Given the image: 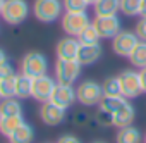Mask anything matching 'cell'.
<instances>
[{"label":"cell","mask_w":146,"mask_h":143,"mask_svg":"<svg viewBox=\"0 0 146 143\" xmlns=\"http://www.w3.org/2000/svg\"><path fill=\"white\" fill-rule=\"evenodd\" d=\"M127 59H129L131 64H132L134 67H137V69L146 67V41H144V40H139V41L136 43V47L132 48V52H131V55H129Z\"/></svg>","instance_id":"cell-20"},{"label":"cell","mask_w":146,"mask_h":143,"mask_svg":"<svg viewBox=\"0 0 146 143\" xmlns=\"http://www.w3.org/2000/svg\"><path fill=\"white\" fill-rule=\"evenodd\" d=\"M93 9L95 16H115L120 11V0H98Z\"/></svg>","instance_id":"cell-18"},{"label":"cell","mask_w":146,"mask_h":143,"mask_svg":"<svg viewBox=\"0 0 146 143\" xmlns=\"http://www.w3.org/2000/svg\"><path fill=\"white\" fill-rule=\"evenodd\" d=\"M119 81H120V90H122V97L131 100L136 98L143 93V85H141V76L139 71L134 69H125L119 74Z\"/></svg>","instance_id":"cell-7"},{"label":"cell","mask_w":146,"mask_h":143,"mask_svg":"<svg viewBox=\"0 0 146 143\" xmlns=\"http://www.w3.org/2000/svg\"><path fill=\"white\" fill-rule=\"evenodd\" d=\"M28 14H29V5L26 0H5L0 16L4 17V21L7 24L17 26L23 21H26Z\"/></svg>","instance_id":"cell-5"},{"label":"cell","mask_w":146,"mask_h":143,"mask_svg":"<svg viewBox=\"0 0 146 143\" xmlns=\"http://www.w3.org/2000/svg\"><path fill=\"white\" fill-rule=\"evenodd\" d=\"M76 100H78L76 90L70 85H60V83H57V86H55V90L52 93V98H50V102H53L55 105H58V107H62L65 110L74 105Z\"/></svg>","instance_id":"cell-12"},{"label":"cell","mask_w":146,"mask_h":143,"mask_svg":"<svg viewBox=\"0 0 146 143\" xmlns=\"http://www.w3.org/2000/svg\"><path fill=\"white\" fill-rule=\"evenodd\" d=\"M65 12H86L90 7L88 0H62Z\"/></svg>","instance_id":"cell-28"},{"label":"cell","mask_w":146,"mask_h":143,"mask_svg":"<svg viewBox=\"0 0 146 143\" xmlns=\"http://www.w3.org/2000/svg\"><path fill=\"white\" fill-rule=\"evenodd\" d=\"M127 98H124L122 95H119V97H103L102 98V102H100V110H103V112H107L110 117H112V114L125 102Z\"/></svg>","instance_id":"cell-23"},{"label":"cell","mask_w":146,"mask_h":143,"mask_svg":"<svg viewBox=\"0 0 146 143\" xmlns=\"http://www.w3.org/2000/svg\"><path fill=\"white\" fill-rule=\"evenodd\" d=\"M136 119V109L134 105L125 100L113 114H112V126L115 128H125V126H131Z\"/></svg>","instance_id":"cell-14"},{"label":"cell","mask_w":146,"mask_h":143,"mask_svg":"<svg viewBox=\"0 0 146 143\" xmlns=\"http://www.w3.org/2000/svg\"><path fill=\"white\" fill-rule=\"evenodd\" d=\"M12 74H16V73H14V67L11 65V62H9V60H7V62H4L2 65H0V81L5 80V78H9V76H12Z\"/></svg>","instance_id":"cell-30"},{"label":"cell","mask_w":146,"mask_h":143,"mask_svg":"<svg viewBox=\"0 0 146 143\" xmlns=\"http://www.w3.org/2000/svg\"><path fill=\"white\" fill-rule=\"evenodd\" d=\"M4 4H5V0H0V14H2V9H4Z\"/></svg>","instance_id":"cell-35"},{"label":"cell","mask_w":146,"mask_h":143,"mask_svg":"<svg viewBox=\"0 0 146 143\" xmlns=\"http://www.w3.org/2000/svg\"><path fill=\"white\" fill-rule=\"evenodd\" d=\"M96 2H98V0H88V4H90V5H95Z\"/></svg>","instance_id":"cell-36"},{"label":"cell","mask_w":146,"mask_h":143,"mask_svg":"<svg viewBox=\"0 0 146 143\" xmlns=\"http://www.w3.org/2000/svg\"><path fill=\"white\" fill-rule=\"evenodd\" d=\"M143 143H146V133H144V140H143Z\"/></svg>","instance_id":"cell-38"},{"label":"cell","mask_w":146,"mask_h":143,"mask_svg":"<svg viewBox=\"0 0 146 143\" xmlns=\"http://www.w3.org/2000/svg\"><path fill=\"white\" fill-rule=\"evenodd\" d=\"M60 24L67 36L78 38L83 33V29L88 24H91V19H90L88 12H64L60 17Z\"/></svg>","instance_id":"cell-4"},{"label":"cell","mask_w":146,"mask_h":143,"mask_svg":"<svg viewBox=\"0 0 146 143\" xmlns=\"http://www.w3.org/2000/svg\"><path fill=\"white\" fill-rule=\"evenodd\" d=\"M57 143H81V140L78 136H74V134H62L57 140Z\"/></svg>","instance_id":"cell-31"},{"label":"cell","mask_w":146,"mask_h":143,"mask_svg":"<svg viewBox=\"0 0 146 143\" xmlns=\"http://www.w3.org/2000/svg\"><path fill=\"white\" fill-rule=\"evenodd\" d=\"M16 81H17V74H12V76L0 81V95H2V98H14L16 97Z\"/></svg>","instance_id":"cell-26"},{"label":"cell","mask_w":146,"mask_h":143,"mask_svg":"<svg viewBox=\"0 0 146 143\" xmlns=\"http://www.w3.org/2000/svg\"><path fill=\"white\" fill-rule=\"evenodd\" d=\"M141 17H146V0H143L141 2V12H139Z\"/></svg>","instance_id":"cell-33"},{"label":"cell","mask_w":146,"mask_h":143,"mask_svg":"<svg viewBox=\"0 0 146 143\" xmlns=\"http://www.w3.org/2000/svg\"><path fill=\"white\" fill-rule=\"evenodd\" d=\"M134 31H136V35H137L139 40H144V41H146V17H141V19L136 23Z\"/></svg>","instance_id":"cell-29"},{"label":"cell","mask_w":146,"mask_h":143,"mask_svg":"<svg viewBox=\"0 0 146 143\" xmlns=\"http://www.w3.org/2000/svg\"><path fill=\"white\" fill-rule=\"evenodd\" d=\"M78 40H79L83 45H95V43H100L102 36H100L98 29L95 28L93 21H91V24H88V26L83 29V33L78 36Z\"/></svg>","instance_id":"cell-24"},{"label":"cell","mask_w":146,"mask_h":143,"mask_svg":"<svg viewBox=\"0 0 146 143\" xmlns=\"http://www.w3.org/2000/svg\"><path fill=\"white\" fill-rule=\"evenodd\" d=\"M4 62H7V55H5V52L0 48V65H2Z\"/></svg>","instance_id":"cell-34"},{"label":"cell","mask_w":146,"mask_h":143,"mask_svg":"<svg viewBox=\"0 0 146 143\" xmlns=\"http://www.w3.org/2000/svg\"><path fill=\"white\" fill-rule=\"evenodd\" d=\"M23 116V107L16 98H4L0 104V117H14Z\"/></svg>","instance_id":"cell-21"},{"label":"cell","mask_w":146,"mask_h":143,"mask_svg":"<svg viewBox=\"0 0 146 143\" xmlns=\"http://www.w3.org/2000/svg\"><path fill=\"white\" fill-rule=\"evenodd\" d=\"M139 76H141V85H143V93H146V67L139 69Z\"/></svg>","instance_id":"cell-32"},{"label":"cell","mask_w":146,"mask_h":143,"mask_svg":"<svg viewBox=\"0 0 146 143\" xmlns=\"http://www.w3.org/2000/svg\"><path fill=\"white\" fill-rule=\"evenodd\" d=\"M95 28L98 29L102 38H115V35H119L122 31V23L119 19V16H95L93 19Z\"/></svg>","instance_id":"cell-10"},{"label":"cell","mask_w":146,"mask_h":143,"mask_svg":"<svg viewBox=\"0 0 146 143\" xmlns=\"http://www.w3.org/2000/svg\"><path fill=\"white\" fill-rule=\"evenodd\" d=\"M76 95H78V102L81 105L95 107V105H100V102L103 98V88L100 83H96L93 80H86L78 85Z\"/></svg>","instance_id":"cell-2"},{"label":"cell","mask_w":146,"mask_h":143,"mask_svg":"<svg viewBox=\"0 0 146 143\" xmlns=\"http://www.w3.org/2000/svg\"><path fill=\"white\" fill-rule=\"evenodd\" d=\"M143 140L144 134L132 124L125 128H119L115 134V143H143Z\"/></svg>","instance_id":"cell-16"},{"label":"cell","mask_w":146,"mask_h":143,"mask_svg":"<svg viewBox=\"0 0 146 143\" xmlns=\"http://www.w3.org/2000/svg\"><path fill=\"white\" fill-rule=\"evenodd\" d=\"M137 41H139V38H137L136 31L122 29L119 35H115V38H112V50L119 57H129Z\"/></svg>","instance_id":"cell-8"},{"label":"cell","mask_w":146,"mask_h":143,"mask_svg":"<svg viewBox=\"0 0 146 143\" xmlns=\"http://www.w3.org/2000/svg\"><path fill=\"white\" fill-rule=\"evenodd\" d=\"M102 88H103V97H119V95H122L119 76H110V78H107V80L102 83Z\"/></svg>","instance_id":"cell-25"},{"label":"cell","mask_w":146,"mask_h":143,"mask_svg":"<svg viewBox=\"0 0 146 143\" xmlns=\"http://www.w3.org/2000/svg\"><path fill=\"white\" fill-rule=\"evenodd\" d=\"M33 92V78L26 76V74H17V81H16V97L21 100H26L31 97Z\"/></svg>","instance_id":"cell-19"},{"label":"cell","mask_w":146,"mask_h":143,"mask_svg":"<svg viewBox=\"0 0 146 143\" xmlns=\"http://www.w3.org/2000/svg\"><path fill=\"white\" fill-rule=\"evenodd\" d=\"M40 119L46 126H58L65 121V109L55 105L53 102H45L40 107Z\"/></svg>","instance_id":"cell-11"},{"label":"cell","mask_w":146,"mask_h":143,"mask_svg":"<svg viewBox=\"0 0 146 143\" xmlns=\"http://www.w3.org/2000/svg\"><path fill=\"white\" fill-rule=\"evenodd\" d=\"M64 2L62 0H35L33 14L41 23H53L62 17Z\"/></svg>","instance_id":"cell-1"},{"label":"cell","mask_w":146,"mask_h":143,"mask_svg":"<svg viewBox=\"0 0 146 143\" xmlns=\"http://www.w3.org/2000/svg\"><path fill=\"white\" fill-rule=\"evenodd\" d=\"M100 57H102V47H100V43H95V45H83L81 43L79 52H78V62L81 65H91Z\"/></svg>","instance_id":"cell-15"},{"label":"cell","mask_w":146,"mask_h":143,"mask_svg":"<svg viewBox=\"0 0 146 143\" xmlns=\"http://www.w3.org/2000/svg\"><path fill=\"white\" fill-rule=\"evenodd\" d=\"M46 71H48V60L41 52H28L21 60V73L33 80L46 74Z\"/></svg>","instance_id":"cell-3"},{"label":"cell","mask_w":146,"mask_h":143,"mask_svg":"<svg viewBox=\"0 0 146 143\" xmlns=\"http://www.w3.org/2000/svg\"><path fill=\"white\" fill-rule=\"evenodd\" d=\"M0 98H2V95H0Z\"/></svg>","instance_id":"cell-39"},{"label":"cell","mask_w":146,"mask_h":143,"mask_svg":"<svg viewBox=\"0 0 146 143\" xmlns=\"http://www.w3.org/2000/svg\"><path fill=\"white\" fill-rule=\"evenodd\" d=\"M93 143H107V141H93Z\"/></svg>","instance_id":"cell-37"},{"label":"cell","mask_w":146,"mask_h":143,"mask_svg":"<svg viewBox=\"0 0 146 143\" xmlns=\"http://www.w3.org/2000/svg\"><path fill=\"white\" fill-rule=\"evenodd\" d=\"M57 86V80L55 78H50L48 74H43V76H38L33 80V92H31V97L41 104L45 102H50L52 98V93Z\"/></svg>","instance_id":"cell-9"},{"label":"cell","mask_w":146,"mask_h":143,"mask_svg":"<svg viewBox=\"0 0 146 143\" xmlns=\"http://www.w3.org/2000/svg\"><path fill=\"white\" fill-rule=\"evenodd\" d=\"M79 47H81V41H79L76 36L62 38V40L57 43V47H55L57 59H60V60H78Z\"/></svg>","instance_id":"cell-13"},{"label":"cell","mask_w":146,"mask_h":143,"mask_svg":"<svg viewBox=\"0 0 146 143\" xmlns=\"http://www.w3.org/2000/svg\"><path fill=\"white\" fill-rule=\"evenodd\" d=\"M33 140H35V129L28 122H23L9 136V143H33Z\"/></svg>","instance_id":"cell-17"},{"label":"cell","mask_w":146,"mask_h":143,"mask_svg":"<svg viewBox=\"0 0 146 143\" xmlns=\"http://www.w3.org/2000/svg\"><path fill=\"white\" fill-rule=\"evenodd\" d=\"M81 64L78 60H60L57 59L55 64V80L60 85H74L81 76Z\"/></svg>","instance_id":"cell-6"},{"label":"cell","mask_w":146,"mask_h":143,"mask_svg":"<svg viewBox=\"0 0 146 143\" xmlns=\"http://www.w3.org/2000/svg\"><path fill=\"white\" fill-rule=\"evenodd\" d=\"M24 122L23 116H14V117H0V133L5 138H9L21 124Z\"/></svg>","instance_id":"cell-22"},{"label":"cell","mask_w":146,"mask_h":143,"mask_svg":"<svg viewBox=\"0 0 146 143\" xmlns=\"http://www.w3.org/2000/svg\"><path fill=\"white\" fill-rule=\"evenodd\" d=\"M141 2H143V0H120V12L124 16H127V17L139 16Z\"/></svg>","instance_id":"cell-27"}]
</instances>
